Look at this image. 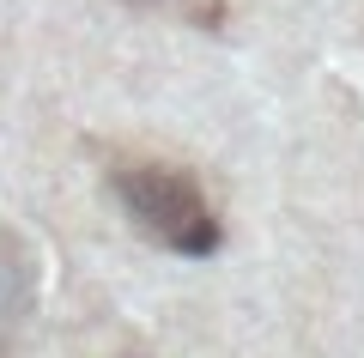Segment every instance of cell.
I'll use <instances>...</instances> for the list:
<instances>
[{
  "label": "cell",
  "instance_id": "obj_2",
  "mask_svg": "<svg viewBox=\"0 0 364 358\" xmlns=\"http://www.w3.org/2000/svg\"><path fill=\"white\" fill-rule=\"evenodd\" d=\"M37 316V256L6 219H0V358H13Z\"/></svg>",
  "mask_w": 364,
  "mask_h": 358
},
{
  "label": "cell",
  "instance_id": "obj_1",
  "mask_svg": "<svg viewBox=\"0 0 364 358\" xmlns=\"http://www.w3.org/2000/svg\"><path fill=\"white\" fill-rule=\"evenodd\" d=\"M109 189H116L122 213L152 243L176 249V256H207V249H219V213H213V201H207L195 170L170 164L158 152H116L109 158Z\"/></svg>",
  "mask_w": 364,
  "mask_h": 358
},
{
  "label": "cell",
  "instance_id": "obj_4",
  "mask_svg": "<svg viewBox=\"0 0 364 358\" xmlns=\"http://www.w3.org/2000/svg\"><path fill=\"white\" fill-rule=\"evenodd\" d=\"M122 358H146V352H122Z\"/></svg>",
  "mask_w": 364,
  "mask_h": 358
},
{
  "label": "cell",
  "instance_id": "obj_3",
  "mask_svg": "<svg viewBox=\"0 0 364 358\" xmlns=\"http://www.w3.org/2000/svg\"><path fill=\"white\" fill-rule=\"evenodd\" d=\"M140 6H182V13H195V19H213L207 0H140Z\"/></svg>",
  "mask_w": 364,
  "mask_h": 358
}]
</instances>
